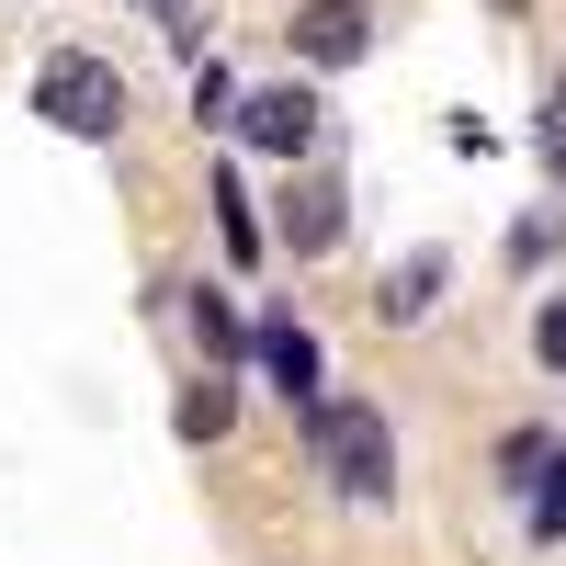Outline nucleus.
Instances as JSON below:
<instances>
[{
  "label": "nucleus",
  "mask_w": 566,
  "mask_h": 566,
  "mask_svg": "<svg viewBox=\"0 0 566 566\" xmlns=\"http://www.w3.org/2000/svg\"><path fill=\"white\" fill-rule=\"evenodd\" d=\"M306 453H317V476L340 488V499H386V488H397L386 408H363V397H317V408H306Z\"/></svg>",
  "instance_id": "1"
},
{
  "label": "nucleus",
  "mask_w": 566,
  "mask_h": 566,
  "mask_svg": "<svg viewBox=\"0 0 566 566\" xmlns=\"http://www.w3.org/2000/svg\"><path fill=\"white\" fill-rule=\"evenodd\" d=\"M34 114L57 125V136H91V148H103V136H125V69L57 45V57H45V80H34Z\"/></svg>",
  "instance_id": "2"
},
{
  "label": "nucleus",
  "mask_w": 566,
  "mask_h": 566,
  "mask_svg": "<svg viewBox=\"0 0 566 566\" xmlns=\"http://www.w3.org/2000/svg\"><path fill=\"white\" fill-rule=\"evenodd\" d=\"M317 125H328V114H317V91H295V80L239 103V136H250L261 159H306V148H317Z\"/></svg>",
  "instance_id": "3"
},
{
  "label": "nucleus",
  "mask_w": 566,
  "mask_h": 566,
  "mask_svg": "<svg viewBox=\"0 0 566 566\" xmlns=\"http://www.w3.org/2000/svg\"><path fill=\"white\" fill-rule=\"evenodd\" d=\"M295 45L317 69H352L363 45H374V0H317V12H295Z\"/></svg>",
  "instance_id": "4"
},
{
  "label": "nucleus",
  "mask_w": 566,
  "mask_h": 566,
  "mask_svg": "<svg viewBox=\"0 0 566 566\" xmlns=\"http://www.w3.org/2000/svg\"><path fill=\"white\" fill-rule=\"evenodd\" d=\"M340 181H295V193H283V250H295V261H317L328 239H340Z\"/></svg>",
  "instance_id": "5"
},
{
  "label": "nucleus",
  "mask_w": 566,
  "mask_h": 566,
  "mask_svg": "<svg viewBox=\"0 0 566 566\" xmlns=\"http://www.w3.org/2000/svg\"><path fill=\"white\" fill-rule=\"evenodd\" d=\"M250 352H261V374H272V386L295 397V408H317V340H306V328H283V317H272Z\"/></svg>",
  "instance_id": "6"
},
{
  "label": "nucleus",
  "mask_w": 566,
  "mask_h": 566,
  "mask_svg": "<svg viewBox=\"0 0 566 566\" xmlns=\"http://www.w3.org/2000/svg\"><path fill=\"white\" fill-rule=\"evenodd\" d=\"M431 295H442V250H419V261H397V283H386V317H397V328L431 317Z\"/></svg>",
  "instance_id": "7"
},
{
  "label": "nucleus",
  "mask_w": 566,
  "mask_h": 566,
  "mask_svg": "<svg viewBox=\"0 0 566 566\" xmlns=\"http://www.w3.org/2000/svg\"><path fill=\"white\" fill-rule=\"evenodd\" d=\"M227 419H239V397H227L216 374H205V386H181V442H216Z\"/></svg>",
  "instance_id": "8"
},
{
  "label": "nucleus",
  "mask_w": 566,
  "mask_h": 566,
  "mask_svg": "<svg viewBox=\"0 0 566 566\" xmlns=\"http://www.w3.org/2000/svg\"><path fill=\"white\" fill-rule=\"evenodd\" d=\"M533 544H566V453H544L533 476Z\"/></svg>",
  "instance_id": "9"
},
{
  "label": "nucleus",
  "mask_w": 566,
  "mask_h": 566,
  "mask_svg": "<svg viewBox=\"0 0 566 566\" xmlns=\"http://www.w3.org/2000/svg\"><path fill=\"white\" fill-rule=\"evenodd\" d=\"M216 216H227V250L250 261V250H261V227H250V193H239V181H216Z\"/></svg>",
  "instance_id": "10"
},
{
  "label": "nucleus",
  "mask_w": 566,
  "mask_h": 566,
  "mask_svg": "<svg viewBox=\"0 0 566 566\" xmlns=\"http://www.w3.org/2000/svg\"><path fill=\"white\" fill-rule=\"evenodd\" d=\"M533 352H544V374H566V295H544V317H533Z\"/></svg>",
  "instance_id": "11"
},
{
  "label": "nucleus",
  "mask_w": 566,
  "mask_h": 566,
  "mask_svg": "<svg viewBox=\"0 0 566 566\" xmlns=\"http://www.w3.org/2000/svg\"><path fill=\"white\" fill-rule=\"evenodd\" d=\"M193 328H205V352H239V317H227L216 295H193Z\"/></svg>",
  "instance_id": "12"
},
{
  "label": "nucleus",
  "mask_w": 566,
  "mask_h": 566,
  "mask_svg": "<svg viewBox=\"0 0 566 566\" xmlns=\"http://www.w3.org/2000/svg\"><path fill=\"white\" fill-rule=\"evenodd\" d=\"M136 12H159L170 34H193V0H136Z\"/></svg>",
  "instance_id": "13"
},
{
  "label": "nucleus",
  "mask_w": 566,
  "mask_h": 566,
  "mask_svg": "<svg viewBox=\"0 0 566 566\" xmlns=\"http://www.w3.org/2000/svg\"><path fill=\"white\" fill-rule=\"evenodd\" d=\"M544 159H555V181H566V125H555V136H544Z\"/></svg>",
  "instance_id": "14"
}]
</instances>
